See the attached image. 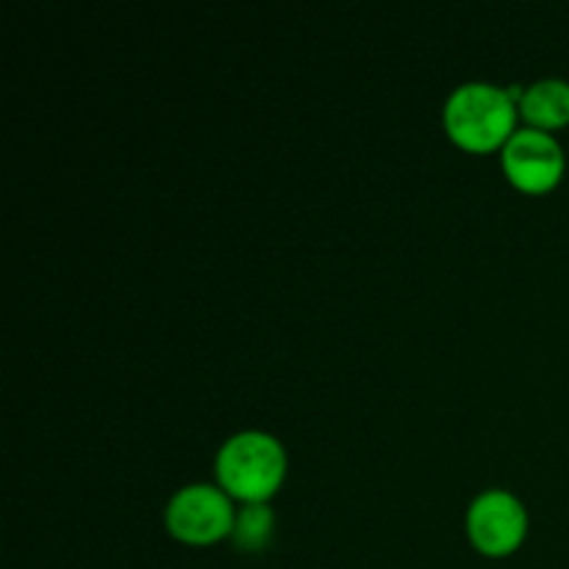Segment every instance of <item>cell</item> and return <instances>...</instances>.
<instances>
[{"label": "cell", "mask_w": 569, "mask_h": 569, "mask_svg": "<svg viewBox=\"0 0 569 569\" xmlns=\"http://www.w3.org/2000/svg\"><path fill=\"white\" fill-rule=\"evenodd\" d=\"M515 100L492 83H465L445 106V128L459 148L489 153L515 137Z\"/></svg>", "instance_id": "cell-1"}, {"label": "cell", "mask_w": 569, "mask_h": 569, "mask_svg": "<svg viewBox=\"0 0 569 569\" xmlns=\"http://www.w3.org/2000/svg\"><path fill=\"white\" fill-rule=\"evenodd\" d=\"M287 476V456L272 437L259 431L228 439L217 453V478L231 498L242 503H264Z\"/></svg>", "instance_id": "cell-2"}, {"label": "cell", "mask_w": 569, "mask_h": 569, "mask_svg": "<svg viewBox=\"0 0 569 569\" xmlns=\"http://www.w3.org/2000/svg\"><path fill=\"white\" fill-rule=\"evenodd\" d=\"M231 500L214 487H187L167 506V531L187 545H214L233 533Z\"/></svg>", "instance_id": "cell-3"}, {"label": "cell", "mask_w": 569, "mask_h": 569, "mask_svg": "<svg viewBox=\"0 0 569 569\" xmlns=\"http://www.w3.org/2000/svg\"><path fill=\"white\" fill-rule=\"evenodd\" d=\"M528 531V517L520 500L509 492H483L467 511V533L476 550L489 559L511 556L522 545Z\"/></svg>", "instance_id": "cell-4"}, {"label": "cell", "mask_w": 569, "mask_h": 569, "mask_svg": "<svg viewBox=\"0 0 569 569\" xmlns=\"http://www.w3.org/2000/svg\"><path fill=\"white\" fill-rule=\"evenodd\" d=\"M503 170L506 178L522 192H550L565 176V150L550 133L526 128L506 142Z\"/></svg>", "instance_id": "cell-5"}, {"label": "cell", "mask_w": 569, "mask_h": 569, "mask_svg": "<svg viewBox=\"0 0 569 569\" xmlns=\"http://www.w3.org/2000/svg\"><path fill=\"white\" fill-rule=\"evenodd\" d=\"M520 111L537 131H550L569 122V83L548 78L528 87L520 98Z\"/></svg>", "instance_id": "cell-6"}, {"label": "cell", "mask_w": 569, "mask_h": 569, "mask_svg": "<svg viewBox=\"0 0 569 569\" xmlns=\"http://www.w3.org/2000/svg\"><path fill=\"white\" fill-rule=\"evenodd\" d=\"M272 531H276V517L264 503H244L233 520V545L244 553H259L270 545Z\"/></svg>", "instance_id": "cell-7"}]
</instances>
